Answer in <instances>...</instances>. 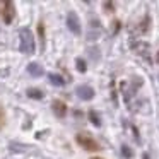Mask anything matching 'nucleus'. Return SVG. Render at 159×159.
<instances>
[{"label":"nucleus","instance_id":"423d86ee","mask_svg":"<svg viewBox=\"0 0 159 159\" xmlns=\"http://www.w3.org/2000/svg\"><path fill=\"white\" fill-rule=\"evenodd\" d=\"M77 96H79L80 99H84V101H89V99L94 98V91H93L91 86H79L77 87Z\"/></svg>","mask_w":159,"mask_h":159},{"label":"nucleus","instance_id":"6e6552de","mask_svg":"<svg viewBox=\"0 0 159 159\" xmlns=\"http://www.w3.org/2000/svg\"><path fill=\"white\" fill-rule=\"evenodd\" d=\"M48 79L53 86H63V84H65V80H63L58 74H48Z\"/></svg>","mask_w":159,"mask_h":159},{"label":"nucleus","instance_id":"39448f33","mask_svg":"<svg viewBox=\"0 0 159 159\" xmlns=\"http://www.w3.org/2000/svg\"><path fill=\"white\" fill-rule=\"evenodd\" d=\"M52 110H53V113H55L58 118H65V115H67V104L63 103V101H60V99H53Z\"/></svg>","mask_w":159,"mask_h":159},{"label":"nucleus","instance_id":"1a4fd4ad","mask_svg":"<svg viewBox=\"0 0 159 159\" xmlns=\"http://www.w3.org/2000/svg\"><path fill=\"white\" fill-rule=\"evenodd\" d=\"M28 96L31 98V99H43V96H45V94H43L39 89L33 87V89H28Z\"/></svg>","mask_w":159,"mask_h":159},{"label":"nucleus","instance_id":"4468645a","mask_svg":"<svg viewBox=\"0 0 159 159\" xmlns=\"http://www.w3.org/2000/svg\"><path fill=\"white\" fill-rule=\"evenodd\" d=\"M91 159H103V157H91Z\"/></svg>","mask_w":159,"mask_h":159},{"label":"nucleus","instance_id":"7ed1b4c3","mask_svg":"<svg viewBox=\"0 0 159 159\" xmlns=\"http://www.w3.org/2000/svg\"><path fill=\"white\" fill-rule=\"evenodd\" d=\"M67 28L75 36L80 34V22H79V17H77L75 12H69V16H67Z\"/></svg>","mask_w":159,"mask_h":159},{"label":"nucleus","instance_id":"f03ea898","mask_svg":"<svg viewBox=\"0 0 159 159\" xmlns=\"http://www.w3.org/2000/svg\"><path fill=\"white\" fill-rule=\"evenodd\" d=\"M77 144L80 145V147H84L86 151H99V145H98V142L94 140V139H91L89 135H84V134H79L75 137Z\"/></svg>","mask_w":159,"mask_h":159},{"label":"nucleus","instance_id":"2eb2a0df","mask_svg":"<svg viewBox=\"0 0 159 159\" xmlns=\"http://www.w3.org/2000/svg\"><path fill=\"white\" fill-rule=\"evenodd\" d=\"M157 62H159V53H157Z\"/></svg>","mask_w":159,"mask_h":159},{"label":"nucleus","instance_id":"f257e3e1","mask_svg":"<svg viewBox=\"0 0 159 159\" xmlns=\"http://www.w3.org/2000/svg\"><path fill=\"white\" fill-rule=\"evenodd\" d=\"M19 39H21L19 50H21L22 53L33 55V53H34V38H33L31 31H29L28 28H22L21 31H19Z\"/></svg>","mask_w":159,"mask_h":159},{"label":"nucleus","instance_id":"f8f14e48","mask_svg":"<svg viewBox=\"0 0 159 159\" xmlns=\"http://www.w3.org/2000/svg\"><path fill=\"white\" fill-rule=\"evenodd\" d=\"M5 125V111H4V106L0 104V128Z\"/></svg>","mask_w":159,"mask_h":159},{"label":"nucleus","instance_id":"9b49d317","mask_svg":"<svg viewBox=\"0 0 159 159\" xmlns=\"http://www.w3.org/2000/svg\"><path fill=\"white\" fill-rule=\"evenodd\" d=\"M75 67H77V70H79V72H86V69H87L86 62H84L82 58H77L75 60Z\"/></svg>","mask_w":159,"mask_h":159},{"label":"nucleus","instance_id":"20e7f679","mask_svg":"<svg viewBox=\"0 0 159 159\" xmlns=\"http://www.w3.org/2000/svg\"><path fill=\"white\" fill-rule=\"evenodd\" d=\"M2 5H4V11H2V14H4L5 24H11L12 19H14V4H12V2H9V0H5Z\"/></svg>","mask_w":159,"mask_h":159},{"label":"nucleus","instance_id":"ddd939ff","mask_svg":"<svg viewBox=\"0 0 159 159\" xmlns=\"http://www.w3.org/2000/svg\"><path fill=\"white\" fill-rule=\"evenodd\" d=\"M121 152H123V156H125V157H132V156H134L132 149H130V147H127V145H123V147H121Z\"/></svg>","mask_w":159,"mask_h":159},{"label":"nucleus","instance_id":"0eeeda50","mask_svg":"<svg viewBox=\"0 0 159 159\" xmlns=\"http://www.w3.org/2000/svg\"><path fill=\"white\" fill-rule=\"evenodd\" d=\"M28 74H31L33 77H41L43 74H45V70H43V67L39 65V63H29L28 65Z\"/></svg>","mask_w":159,"mask_h":159},{"label":"nucleus","instance_id":"9d476101","mask_svg":"<svg viewBox=\"0 0 159 159\" xmlns=\"http://www.w3.org/2000/svg\"><path fill=\"white\" fill-rule=\"evenodd\" d=\"M89 120H91V123H93V125H96V127H99V125H101L99 115H98L94 110H91V111H89Z\"/></svg>","mask_w":159,"mask_h":159}]
</instances>
